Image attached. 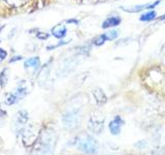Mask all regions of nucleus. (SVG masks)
<instances>
[{"label":"nucleus","instance_id":"nucleus-6","mask_svg":"<svg viewBox=\"0 0 165 155\" xmlns=\"http://www.w3.org/2000/svg\"><path fill=\"white\" fill-rule=\"evenodd\" d=\"M122 125H123V119L121 118L120 116H116V117L111 121L110 125H108L111 135H119Z\"/></svg>","mask_w":165,"mask_h":155},{"label":"nucleus","instance_id":"nucleus-15","mask_svg":"<svg viewBox=\"0 0 165 155\" xmlns=\"http://www.w3.org/2000/svg\"><path fill=\"white\" fill-rule=\"evenodd\" d=\"M107 40V36H105V34H101V35H98L96 38H94L93 40V44H95V46H102L103 44L105 43V41Z\"/></svg>","mask_w":165,"mask_h":155},{"label":"nucleus","instance_id":"nucleus-1","mask_svg":"<svg viewBox=\"0 0 165 155\" xmlns=\"http://www.w3.org/2000/svg\"><path fill=\"white\" fill-rule=\"evenodd\" d=\"M78 147L86 154H95L98 151V143L91 136H85L78 139Z\"/></svg>","mask_w":165,"mask_h":155},{"label":"nucleus","instance_id":"nucleus-23","mask_svg":"<svg viewBox=\"0 0 165 155\" xmlns=\"http://www.w3.org/2000/svg\"><path fill=\"white\" fill-rule=\"evenodd\" d=\"M0 43H1V40H0Z\"/></svg>","mask_w":165,"mask_h":155},{"label":"nucleus","instance_id":"nucleus-13","mask_svg":"<svg viewBox=\"0 0 165 155\" xmlns=\"http://www.w3.org/2000/svg\"><path fill=\"white\" fill-rule=\"evenodd\" d=\"M4 101L5 103H6L7 106H13L14 105V103H17L18 101H19V99H18L17 95L14 93H6V95H5V98H4Z\"/></svg>","mask_w":165,"mask_h":155},{"label":"nucleus","instance_id":"nucleus-10","mask_svg":"<svg viewBox=\"0 0 165 155\" xmlns=\"http://www.w3.org/2000/svg\"><path fill=\"white\" fill-rule=\"evenodd\" d=\"M93 94H94V97H95V100L98 105H103V103L107 101V95L104 94L101 89L99 88H96L95 90L93 91Z\"/></svg>","mask_w":165,"mask_h":155},{"label":"nucleus","instance_id":"nucleus-22","mask_svg":"<svg viewBox=\"0 0 165 155\" xmlns=\"http://www.w3.org/2000/svg\"><path fill=\"white\" fill-rule=\"evenodd\" d=\"M164 19H165V15H163V16H162L159 20H164Z\"/></svg>","mask_w":165,"mask_h":155},{"label":"nucleus","instance_id":"nucleus-3","mask_svg":"<svg viewBox=\"0 0 165 155\" xmlns=\"http://www.w3.org/2000/svg\"><path fill=\"white\" fill-rule=\"evenodd\" d=\"M62 121H63L64 125L67 128H73L76 126L78 121V111L75 110H71V111L66 112L62 117Z\"/></svg>","mask_w":165,"mask_h":155},{"label":"nucleus","instance_id":"nucleus-2","mask_svg":"<svg viewBox=\"0 0 165 155\" xmlns=\"http://www.w3.org/2000/svg\"><path fill=\"white\" fill-rule=\"evenodd\" d=\"M28 121V113L25 111V110H21V111L18 112V114L16 116V120H14V132H16L17 135H19L23 132V129L25 128V125Z\"/></svg>","mask_w":165,"mask_h":155},{"label":"nucleus","instance_id":"nucleus-4","mask_svg":"<svg viewBox=\"0 0 165 155\" xmlns=\"http://www.w3.org/2000/svg\"><path fill=\"white\" fill-rule=\"evenodd\" d=\"M24 67L26 70L32 69V73H35L40 67V59L38 57H31L24 62Z\"/></svg>","mask_w":165,"mask_h":155},{"label":"nucleus","instance_id":"nucleus-8","mask_svg":"<svg viewBox=\"0 0 165 155\" xmlns=\"http://www.w3.org/2000/svg\"><path fill=\"white\" fill-rule=\"evenodd\" d=\"M89 126H90V129L92 130L93 132L99 133L102 130V127H103V119H98V118L95 119L94 117H91Z\"/></svg>","mask_w":165,"mask_h":155},{"label":"nucleus","instance_id":"nucleus-19","mask_svg":"<svg viewBox=\"0 0 165 155\" xmlns=\"http://www.w3.org/2000/svg\"><path fill=\"white\" fill-rule=\"evenodd\" d=\"M22 56L21 55H16V56H14L13 58H10V63H13V62H16V61H20V60H22Z\"/></svg>","mask_w":165,"mask_h":155},{"label":"nucleus","instance_id":"nucleus-7","mask_svg":"<svg viewBox=\"0 0 165 155\" xmlns=\"http://www.w3.org/2000/svg\"><path fill=\"white\" fill-rule=\"evenodd\" d=\"M122 20H121L120 17L118 16H114V17H110L107 18L105 21H103L102 26L101 27L103 29H107V28H111V27H116V26H119Z\"/></svg>","mask_w":165,"mask_h":155},{"label":"nucleus","instance_id":"nucleus-16","mask_svg":"<svg viewBox=\"0 0 165 155\" xmlns=\"http://www.w3.org/2000/svg\"><path fill=\"white\" fill-rule=\"evenodd\" d=\"M105 36H107V40H116V38L118 37V32L116 30H111V31H108L107 32V33H104Z\"/></svg>","mask_w":165,"mask_h":155},{"label":"nucleus","instance_id":"nucleus-17","mask_svg":"<svg viewBox=\"0 0 165 155\" xmlns=\"http://www.w3.org/2000/svg\"><path fill=\"white\" fill-rule=\"evenodd\" d=\"M69 41H60V43H58L57 44H55V46H50V47H46V49H48L49 51H51V50H54L56 49V48H58V47H61V46H63V44H68Z\"/></svg>","mask_w":165,"mask_h":155},{"label":"nucleus","instance_id":"nucleus-11","mask_svg":"<svg viewBox=\"0 0 165 155\" xmlns=\"http://www.w3.org/2000/svg\"><path fill=\"white\" fill-rule=\"evenodd\" d=\"M28 93V90H27V87L24 85V83L23 82H21L19 85H18V87L16 89V92H14V94L17 95V97H18V99L21 100V99H23L26 95H27Z\"/></svg>","mask_w":165,"mask_h":155},{"label":"nucleus","instance_id":"nucleus-20","mask_svg":"<svg viewBox=\"0 0 165 155\" xmlns=\"http://www.w3.org/2000/svg\"><path fill=\"white\" fill-rule=\"evenodd\" d=\"M36 36H37L38 38H40V40H46V38L49 37V34H46V33L40 34V32H39V33H37Z\"/></svg>","mask_w":165,"mask_h":155},{"label":"nucleus","instance_id":"nucleus-18","mask_svg":"<svg viewBox=\"0 0 165 155\" xmlns=\"http://www.w3.org/2000/svg\"><path fill=\"white\" fill-rule=\"evenodd\" d=\"M7 56V53L6 51H4L3 49H0V62L3 61Z\"/></svg>","mask_w":165,"mask_h":155},{"label":"nucleus","instance_id":"nucleus-9","mask_svg":"<svg viewBox=\"0 0 165 155\" xmlns=\"http://www.w3.org/2000/svg\"><path fill=\"white\" fill-rule=\"evenodd\" d=\"M66 32H67V29L64 25H56L55 27L52 29V34L54 35L56 38H59V40L65 37Z\"/></svg>","mask_w":165,"mask_h":155},{"label":"nucleus","instance_id":"nucleus-14","mask_svg":"<svg viewBox=\"0 0 165 155\" xmlns=\"http://www.w3.org/2000/svg\"><path fill=\"white\" fill-rule=\"evenodd\" d=\"M7 79H8V69L4 68L0 73V85L1 87H5L7 84Z\"/></svg>","mask_w":165,"mask_h":155},{"label":"nucleus","instance_id":"nucleus-21","mask_svg":"<svg viewBox=\"0 0 165 155\" xmlns=\"http://www.w3.org/2000/svg\"><path fill=\"white\" fill-rule=\"evenodd\" d=\"M66 22L68 23V24H70V23H73V24H75V25H78V20H74V19H70V20H67Z\"/></svg>","mask_w":165,"mask_h":155},{"label":"nucleus","instance_id":"nucleus-5","mask_svg":"<svg viewBox=\"0 0 165 155\" xmlns=\"http://www.w3.org/2000/svg\"><path fill=\"white\" fill-rule=\"evenodd\" d=\"M160 3V1H156V2H153V3H150V4H141V5H135V6H132L130 8H125V7H121L123 10L125 11H128V13H137V11H140V10H152V8H155L157 5Z\"/></svg>","mask_w":165,"mask_h":155},{"label":"nucleus","instance_id":"nucleus-12","mask_svg":"<svg viewBox=\"0 0 165 155\" xmlns=\"http://www.w3.org/2000/svg\"><path fill=\"white\" fill-rule=\"evenodd\" d=\"M157 17V13L155 10H150L148 13H144L140 16L139 20L141 22H150V21H153L156 19Z\"/></svg>","mask_w":165,"mask_h":155}]
</instances>
